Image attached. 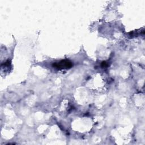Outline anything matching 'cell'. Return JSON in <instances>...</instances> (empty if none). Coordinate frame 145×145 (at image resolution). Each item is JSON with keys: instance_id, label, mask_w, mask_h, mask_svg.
Listing matches in <instances>:
<instances>
[{"instance_id": "obj_1", "label": "cell", "mask_w": 145, "mask_h": 145, "mask_svg": "<svg viewBox=\"0 0 145 145\" xmlns=\"http://www.w3.org/2000/svg\"><path fill=\"white\" fill-rule=\"evenodd\" d=\"M52 66L58 69H69L72 66V63L70 60H62L58 62L53 63Z\"/></svg>"}, {"instance_id": "obj_2", "label": "cell", "mask_w": 145, "mask_h": 145, "mask_svg": "<svg viewBox=\"0 0 145 145\" xmlns=\"http://www.w3.org/2000/svg\"><path fill=\"white\" fill-rule=\"evenodd\" d=\"M108 66V63H107L106 61H103V62H102V66L103 67H106Z\"/></svg>"}]
</instances>
